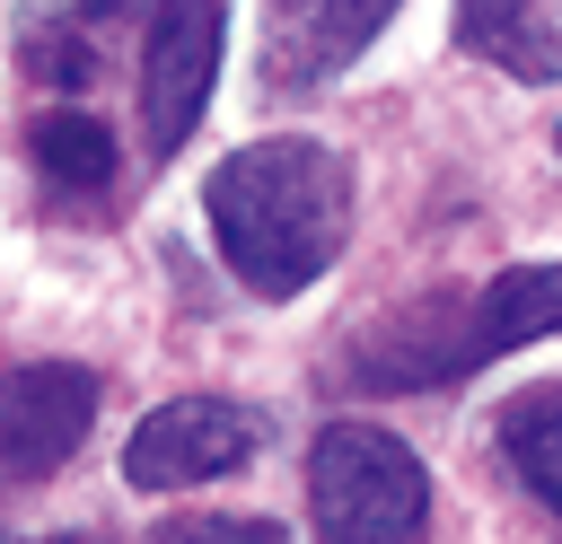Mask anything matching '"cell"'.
Segmentation results:
<instances>
[{"instance_id":"1","label":"cell","mask_w":562,"mask_h":544,"mask_svg":"<svg viewBox=\"0 0 562 544\" xmlns=\"http://www.w3.org/2000/svg\"><path fill=\"white\" fill-rule=\"evenodd\" d=\"M202 211L255 298H299L351 237V158L325 140H246L211 167Z\"/></svg>"},{"instance_id":"2","label":"cell","mask_w":562,"mask_h":544,"mask_svg":"<svg viewBox=\"0 0 562 544\" xmlns=\"http://www.w3.org/2000/svg\"><path fill=\"white\" fill-rule=\"evenodd\" d=\"M316 544H430V474L378 421H334L307 456Z\"/></svg>"},{"instance_id":"3","label":"cell","mask_w":562,"mask_h":544,"mask_svg":"<svg viewBox=\"0 0 562 544\" xmlns=\"http://www.w3.org/2000/svg\"><path fill=\"white\" fill-rule=\"evenodd\" d=\"M536 333H562V263H518V272L483 281L457 316H430L404 342V360L369 369V386H439V377H457L492 351H518Z\"/></svg>"},{"instance_id":"4","label":"cell","mask_w":562,"mask_h":544,"mask_svg":"<svg viewBox=\"0 0 562 544\" xmlns=\"http://www.w3.org/2000/svg\"><path fill=\"white\" fill-rule=\"evenodd\" d=\"M220 44H228V0H158L149 35H140V140L149 158H176L211 105L220 79Z\"/></svg>"},{"instance_id":"5","label":"cell","mask_w":562,"mask_h":544,"mask_svg":"<svg viewBox=\"0 0 562 544\" xmlns=\"http://www.w3.org/2000/svg\"><path fill=\"white\" fill-rule=\"evenodd\" d=\"M255 412L246 404H228V395H176V404H158L140 430H132V447H123V474L140 483V491H184V483H211V474H237L246 456H255Z\"/></svg>"},{"instance_id":"6","label":"cell","mask_w":562,"mask_h":544,"mask_svg":"<svg viewBox=\"0 0 562 544\" xmlns=\"http://www.w3.org/2000/svg\"><path fill=\"white\" fill-rule=\"evenodd\" d=\"M97 421V377L70 360H18L0 386V465L9 483H44Z\"/></svg>"},{"instance_id":"7","label":"cell","mask_w":562,"mask_h":544,"mask_svg":"<svg viewBox=\"0 0 562 544\" xmlns=\"http://www.w3.org/2000/svg\"><path fill=\"white\" fill-rule=\"evenodd\" d=\"M395 0H263V79L272 88H325L351 53L378 44Z\"/></svg>"},{"instance_id":"8","label":"cell","mask_w":562,"mask_h":544,"mask_svg":"<svg viewBox=\"0 0 562 544\" xmlns=\"http://www.w3.org/2000/svg\"><path fill=\"white\" fill-rule=\"evenodd\" d=\"M457 44L509 79H562V9L553 0H457Z\"/></svg>"},{"instance_id":"9","label":"cell","mask_w":562,"mask_h":544,"mask_svg":"<svg viewBox=\"0 0 562 544\" xmlns=\"http://www.w3.org/2000/svg\"><path fill=\"white\" fill-rule=\"evenodd\" d=\"M501 447L518 465V483L562 518V386H527L501 404Z\"/></svg>"},{"instance_id":"10","label":"cell","mask_w":562,"mask_h":544,"mask_svg":"<svg viewBox=\"0 0 562 544\" xmlns=\"http://www.w3.org/2000/svg\"><path fill=\"white\" fill-rule=\"evenodd\" d=\"M26 140H35V167H44L61 193H105V184L123 175V149H114V132H105L97 114H44Z\"/></svg>"},{"instance_id":"11","label":"cell","mask_w":562,"mask_h":544,"mask_svg":"<svg viewBox=\"0 0 562 544\" xmlns=\"http://www.w3.org/2000/svg\"><path fill=\"white\" fill-rule=\"evenodd\" d=\"M149 544H290L272 518H167Z\"/></svg>"},{"instance_id":"12","label":"cell","mask_w":562,"mask_h":544,"mask_svg":"<svg viewBox=\"0 0 562 544\" xmlns=\"http://www.w3.org/2000/svg\"><path fill=\"white\" fill-rule=\"evenodd\" d=\"M53 544H105V535H53Z\"/></svg>"}]
</instances>
